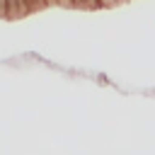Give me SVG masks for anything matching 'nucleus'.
Segmentation results:
<instances>
[{"label":"nucleus","instance_id":"nucleus-1","mask_svg":"<svg viewBox=\"0 0 155 155\" xmlns=\"http://www.w3.org/2000/svg\"><path fill=\"white\" fill-rule=\"evenodd\" d=\"M24 15H29L27 0H7V19H17Z\"/></svg>","mask_w":155,"mask_h":155}]
</instances>
